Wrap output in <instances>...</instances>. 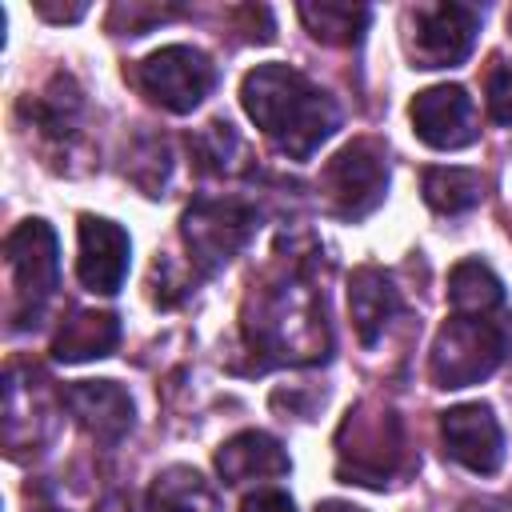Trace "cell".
I'll return each mask as SVG.
<instances>
[{
  "label": "cell",
  "mask_w": 512,
  "mask_h": 512,
  "mask_svg": "<svg viewBox=\"0 0 512 512\" xmlns=\"http://www.w3.org/2000/svg\"><path fill=\"white\" fill-rule=\"evenodd\" d=\"M256 228V212L240 200H200L184 212V240L204 272L228 264Z\"/></svg>",
  "instance_id": "ba28073f"
},
{
  "label": "cell",
  "mask_w": 512,
  "mask_h": 512,
  "mask_svg": "<svg viewBox=\"0 0 512 512\" xmlns=\"http://www.w3.org/2000/svg\"><path fill=\"white\" fill-rule=\"evenodd\" d=\"M36 8H40V16H48V20H80V16H84V4H76V8H52L48 0H40Z\"/></svg>",
  "instance_id": "603a6c76"
},
{
  "label": "cell",
  "mask_w": 512,
  "mask_h": 512,
  "mask_svg": "<svg viewBox=\"0 0 512 512\" xmlns=\"http://www.w3.org/2000/svg\"><path fill=\"white\" fill-rule=\"evenodd\" d=\"M64 408L100 444H116L132 428V396L116 380H76L64 388Z\"/></svg>",
  "instance_id": "7c38bea8"
},
{
  "label": "cell",
  "mask_w": 512,
  "mask_h": 512,
  "mask_svg": "<svg viewBox=\"0 0 512 512\" xmlns=\"http://www.w3.org/2000/svg\"><path fill=\"white\" fill-rule=\"evenodd\" d=\"M480 12L472 4H416L408 12V56L416 68H456L472 56Z\"/></svg>",
  "instance_id": "8992f818"
},
{
  "label": "cell",
  "mask_w": 512,
  "mask_h": 512,
  "mask_svg": "<svg viewBox=\"0 0 512 512\" xmlns=\"http://www.w3.org/2000/svg\"><path fill=\"white\" fill-rule=\"evenodd\" d=\"M468 512H504V508H496V504H484V508H468Z\"/></svg>",
  "instance_id": "d4e9b609"
},
{
  "label": "cell",
  "mask_w": 512,
  "mask_h": 512,
  "mask_svg": "<svg viewBox=\"0 0 512 512\" xmlns=\"http://www.w3.org/2000/svg\"><path fill=\"white\" fill-rule=\"evenodd\" d=\"M408 116H412V132L436 152H456L476 140V108L460 84L424 88L412 100Z\"/></svg>",
  "instance_id": "9c48e42d"
},
{
  "label": "cell",
  "mask_w": 512,
  "mask_h": 512,
  "mask_svg": "<svg viewBox=\"0 0 512 512\" xmlns=\"http://www.w3.org/2000/svg\"><path fill=\"white\" fill-rule=\"evenodd\" d=\"M136 88L164 112H192L216 84V68L200 48L168 44L136 64Z\"/></svg>",
  "instance_id": "5b68a950"
},
{
  "label": "cell",
  "mask_w": 512,
  "mask_h": 512,
  "mask_svg": "<svg viewBox=\"0 0 512 512\" xmlns=\"http://www.w3.org/2000/svg\"><path fill=\"white\" fill-rule=\"evenodd\" d=\"M216 468L224 484H248V480H268L288 472V452L268 436V432H240L216 452Z\"/></svg>",
  "instance_id": "5bb4252c"
},
{
  "label": "cell",
  "mask_w": 512,
  "mask_h": 512,
  "mask_svg": "<svg viewBox=\"0 0 512 512\" xmlns=\"http://www.w3.org/2000/svg\"><path fill=\"white\" fill-rule=\"evenodd\" d=\"M28 108H32L36 124H40L48 136H68V132H76L72 124H76V116H80V92L72 88L68 76H56Z\"/></svg>",
  "instance_id": "ffe728a7"
},
{
  "label": "cell",
  "mask_w": 512,
  "mask_h": 512,
  "mask_svg": "<svg viewBox=\"0 0 512 512\" xmlns=\"http://www.w3.org/2000/svg\"><path fill=\"white\" fill-rule=\"evenodd\" d=\"M488 116L496 124H512V60H500L488 72Z\"/></svg>",
  "instance_id": "44dd1931"
},
{
  "label": "cell",
  "mask_w": 512,
  "mask_h": 512,
  "mask_svg": "<svg viewBox=\"0 0 512 512\" xmlns=\"http://www.w3.org/2000/svg\"><path fill=\"white\" fill-rule=\"evenodd\" d=\"M444 448L476 476H492L504 464V432L488 404H456L440 416Z\"/></svg>",
  "instance_id": "30bf717a"
},
{
  "label": "cell",
  "mask_w": 512,
  "mask_h": 512,
  "mask_svg": "<svg viewBox=\"0 0 512 512\" xmlns=\"http://www.w3.org/2000/svg\"><path fill=\"white\" fill-rule=\"evenodd\" d=\"M336 448H340V476H348V484L356 480L368 488H384L400 464L404 440H400V424L392 412L376 408L368 416V408H356L340 424Z\"/></svg>",
  "instance_id": "277c9868"
},
{
  "label": "cell",
  "mask_w": 512,
  "mask_h": 512,
  "mask_svg": "<svg viewBox=\"0 0 512 512\" xmlns=\"http://www.w3.org/2000/svg\"><path fill=\"white\" fill-rule=\"evenodd\" d=\"M320 188L328 196V208L340 220H364L368 212H376V204L384 200V188H388L384 148L372 136H360V140L344 144L328 160V168L320 176Z\"/></svg>",
  "instance_id": "7a4b0ae2"
},
{
  "label": "cell",
  "mask_w": 512,
  "mask_h": 512,
  "mask_svg": "<svg viewBox=\"0 0 512 512\" xmlns=\"http://www.w3.org/2000/svg\"><path fill=\"white\" fill-rule=\"evenodd\" d=\"M128 232L104 216H80V256H76V276L84 288L100 296H116L124 276H128Z\"/></svg>",
  "instance_id": "8fae6325"
},
{
  "label": "cell",
  "mask_w": 512,
  "mask_h": 512,
  "mask_svg": "<svg viewBox=\"0 0 512 512\" xmlns=\"http://www.w3.org/2000/svg\"><path fill=\"white\" fill-rule=\"evenodd\" d=\"M504 360V332L480 316H456L432 344V380L440 388H468L492 376Z\"/></svg>",
  "instance_id": "3957f363"
},
{
  "label": "cell",
  "mask_w": 512,
  "mask_h": 512,
  "mask_svg": "<svg viewBox=\"0 0 512 512\" xmlns=\"http://www.w3.org/2000/svg\"><path fill=\"white\" fill-rule=\"evenodd\" d=\"M4 256H8L24 316H40V308L48 304V296L56 292V280H60L56 232L44 220H24L8 232Z\"/></svg>",
  "instance_id": "52a82bcc"
},
{
  "label": "cell",
  "mask_w": 512,
  "mask_h": 512,
  "mask_svg": "<svg viewBox=\"0 0 512 512\" xmlns=\"http://www.w3.org/2000/svg\"><path fill=\"white\" fill-rule=\"evenodd\" d=\"M120 340V324L112 312H96V308H84L76 312L72 320H64V328L56 332L52 340V356L64 360V364H84V360H96V356H108Z\"/></svg>",
  "instance_id": "9a60e30c"
},
{
  "label": "cell",
  "mask_w": 512,
  "mask_h": 512,
  "mask_svg": "<svg viewBox=\"0 0 512 512\" xmlns=\"http://www.w3.org/2000/svg\"><path fill=\"white\" fill-rule=\"evenodd\" d=\"M448 300H452L456 316H484V312L500 308L504 284L484 260H460L448 276Z\"/></svg>",
  "instance_id": "e0dca14e"
},
{
  "label": "cell",
  "mask_w": 512,
  "mask_h": 512,
  "mask_svg": "<svg viewBox=\"0 0 512 512\" xmlns=\"http://www.w3.org/2000/svg\"><path fill=\"white\" fill-rule=\"evenodd\" d=\"M484 196V176L476 168H428L424 172V200L436 212H468Z\"/></svg>",
  "instance_id": "d6986e66"
},
{
  "label": "cell",
  "mask_w": 512,
  "mask_h": 512,
  "mask_svg": "<svg viewBox=\"0 0 512 512\" xmlns=\"http://www.w3.org/2000/svg\"><path fill=\"white\" fill-rule=\"evenodd\" d=\"M44 512H52V508H44Z\"/></svg>",
  "instance_id": "4316f807"
},
{
  "label": "cell",
  "mask_w": 512,
  "mask_h": 512,
  "mask_svg": "<svg viewBox=\"0 0 512 512\" xmlns=\"http://www.w3.org/2000/svg\"><path fill=\"white\" fill-rule=\"evenodd\" d=\"M396 308H400V296H396L392 280L380 268L364 264V268L352 272V280H348V312H352L360 344H376L380 332L388 328V320L396 316Z\"/></svg>",
  "instance_id": "4fadbf2b"
},
{
  "label": "cell",
  "mask_w": 512,
  "mask_h": 512,
  "mask_svg": "<svg viewBox=\"0 0 512 512\" xmlns=\"http://www.w3.org/2000/svg\"><path fill=\"white\" fill-rule=\"evenodd\" d=\"M316 512H364V508H356V504H344V500H324Z\"/></svg>",
  "instance_id": "cb8c5ba5"
},
{
  "label": "cell",
  "mask_w": 512,
  "mask_h": 512,
  "mask_svg": "<svg viewBox=\"0 0 512 512\" xmlns=\"http://www.w3.org/2000/svg\"><path fill=\"white\" fill-rule=\"evenodd\" d=\"M240 100L256 128L292 160H308L340 124L332 96L288 64L252 68L240 84Z\"/></svg>",
  "instance_id": "6da1fadb"
},
{
  "label": "cell",
  "mask_w": 512,
  "mask_h": 512,
  "mask_svg": "<svg viewBox=\"0 0 512 512\" xmlns=\"http://www.w3.org/2000/svg\"><path fill=\"white\" fill-rule=\"evenodd\" d=\"M508 28H512V12H508Z\"/></svg>",
  "instance_id": "484cf974"
},
{
  "label": "cell",
  "mask_w": 512,
  "mask_h": 512,
  "mask_svg": "<svg viewBox=\"0 0 512 512\" xmlns=\"http://www.w3.org/2000/svg\"><path fill=\"white\" fill-rule=\"evenodd\" d=\"M148 512H220V496L196 468L172 464L152 480Z\"/></svg>",
  "instance_id": "2e32d148"
},
{
  "label": "cell",
  "mask_w": 512,
  "mask_h": 512,
  "mask_svg": "<svg viewBox=\"0 0 512 512\" xmlns=\"http://www.w3.org/2000/svg\"><path fill=\"white\" fill-rule=\"evenodd\" d=\"M296 12H300V20L308 24V32H312L320 44H336V48L360 44V36H364V28H368V16H372L364 4H332V0L300 4Z\"/></svg>",
  "instance_id": "ac0fdd59"
},
{
  "label": "cell",
  "mask_w": 512,
  "mask_h": 512,
  "mask_svg": "<svg viewBox=\"0 0 512 512\" xmlns=\"http://www.w3.org/2000/svg\"><path fill=\"white\" fill-rule=\"evenodd\" d=\"M240 512H296V504H292V496H284L276 488H264V492H252Z\"/></svg>",
  "instance_id": "7402d4cb"
}]
</instances>
